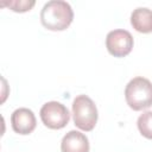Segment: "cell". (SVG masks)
Masks as SVG:
<instances>
[{"label":"cell","instance_id":"1","mask_svg":"<svg viewBox=\"0 0 152 152\" xmlns=\"http://www.w3.org/2000/svg\"><path fill=\"white\" fill-rule=\"evenodd\" d=\"M74 19L71 6L66 1L52 0L46 2L40 12V21L43 26L50 31L66 30Z\"/></svg>","mask_w":152,"mask_h":152},{"label":"cell","instance_id":"2","mask_svg":"<svg viewBox=\"0 0 152 152\" xmlns=\"http://www.w3.org/2000/svg\"><path fill=\"white\" fill-rule=\"evenodd\" d=\"M125 99L133 110L150 108L152 106V82L141 76L132 78L126 86Z\"/></svg>","mask_w":152,"mask_h":152},{"label":"cell","instance_id":"3","mask_svg":"<svg viewBox=\"0 0 152 152\" xmlns=\"http://www.w3.org/2000/svg\"><path fill=\"white\" fill-rule=\"evenodd\" d=\"M74 124L82 131H91L97 122V108L94 101L87 95H78L72 102Z\"/></svg>","mask_w":152,"mask_h":152},{"label":"cell","instance_id":"4","mask_svg":"<svg viewBox=\"0 0 152 152\" xmlns=\"http://www.w3.org/2000/svg\"><path fill=\"white\" fill-rule=\"evenodd\" d=\"M39 114L43 124L51 129H61L65 127L70 120L68 108L57 101H50L43 104Z\"/></svg>","mask_w":152,"mask_h":152},{"label":"cell","instance_id":"5","mask_svg":"<svg viewBox=\"0 0 152 152\" xmlns=\"http://www.w3.org/2000/svg\"><path fill=\"white\" fill-rule=\"evenodd\" d=\"M133 37L126 30H113L107 34L106 46L108 52L114 57H125L133 49Z\"/></svg>","mask_w":152,"mask_h":152},{"label":"cell","instance_id":"6","mask_svg":"<svg viewBox=\"0 0 152 152\" xmlns=\"http://www.w3.org/2000/svg\"><path fill=\"white\" fill-rule=\"evenodd\" d=\"M12 128L15 133L26 135L33 132L37 125L36 116L33 112L28 108H18L11 115Z\"/></svg>","mask_w":152,"mask_h":152},{"label":"cell","instance_id":"7","mask_svg":"<svg viewBox=\"0 0 152 152\" xmlns=\"http://www.w3.org/2000/svg\"><path fill=\"white\" fill-rule=\"evenodd\" d=\"M61 150L62 152H89V140L83 133L70 131L63 137Z\"/></svg>","mask_w":152,"mask_h":152},{"label":"cell","instance_id":"8","mask_svg":"<svg viewBox=\"0 0 152 152\" xmlns=\"http://www.w3.org/2000/svg\"><path fill=\"white\" fill-rule=\"evenodd\" d=\"M131 24L133 28L140 33L152 32V10L138 7L131 14Z\"/></svg>","mask_w":152,"mask_h":152},{"label":"cell","instance_id":"9","mask_svg":"<svg viewBox=\"0 0 152 152\" xmlns=\"http://www.w3.org/2000/svg\"><path fill=\"white\" fill-rule=\"evenodd\" d=\"M137 125L142 137L147 139H152V110H147L142 113L138 118Z\"/></svg>","mask_w":152,"mask_h":152},{"label":"cell","instance_id":"10","mask_svg":"<svg viewBox=\"0 0 152 152\" xmlns=\"http://www.w3.org/2000/svg\"><path fill=\"white\" fill-rule=\"evenodd\" d=\"M34 1H10V2H1V6H7L13 12H27L34 6Z\"/></svg>","mask_w":152,"mask_h":152}]
</instances>
